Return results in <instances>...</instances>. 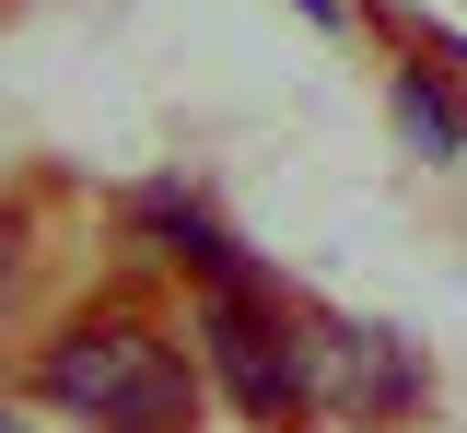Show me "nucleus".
<instances>
[{"label": "nucleus", "instance_id": "f257e3e1", "mask_svg": "<svg viewBox=\"0 0 467 433\" xmlns=\"http://www.w3.org/2000/svg\"><path fill=\"white\" fill-rule=\"evenodd\" d=\"M36 386H47V410H70V422L94 433H187V410H199V386H187V352H175L152 316H70L47 340V364H36Z\"/></svg>", "mask_w": 467, "mask_h": 433}, {"label": "nucleus", "instance_id": "f03ea898", "mask_svg": "<svg viewBox=\"0 0 467 433\" xmlns=\"http://www.w3.org/2000/svg\"><path fill=\"white\" fill-rule=\"evenodd\" d=\"M199 352H211V375L234 386V410H245V422L281 433V422L316 410V328L281 316V293H269L257 269H234V281L199 293Z\"/></svg>", "mask_w": 467, "mask_h": 433}, {"label": "nucleus", "instance_id": "7ed1b4c3", "mask_svg": "<svg viewBox=\"0 0 467 433\" xmlns=\"http://www.w3.org/2000/svg\"><path fill=\"white\" fill-rule=\"evenodd\" d=\"M432 398V364L409 352L398 328H350L327 316L316 328V410H350V422H409Z\"/></svg>", "mask_w": 467, "mask_h": 433}, {"label": "nucleus", "instance_id": "20e7f679", "mask_svg": "<svg viewBox=\"0 0 467 433\" xmlns=\"http://www.w3.org/2000/svg\"><path fill=\"white\" fill-rule=\"evenodd\" d=\"M398 118H409V141H420V153H444V164H456V153H467V129H456V106H444V94H432L420 70H409V82H398Z\"/></svg>", "mask_w": 467, "mask_h": 433}, {"label": "nucleus", "instance_id": "39448f33", "mask_svg": "<svg viewBox=\"0 0 467 433\" xmlns=\"http://www.w3.org/2000/svg\"><path fill=\"white\" fill-rule=\"evenodd\" d=\"M0 281H12V211H0Z\"/></svg>", "mask_w": 467, "mask_h": 433}, {"label": "nucleus", "instance_id": "423d86ee", "mask_svg": "<svg viewBox=\"0 0 467 433\" xmlns=\"http://www.w3.org/2000/svg\"><path fill=\"white\" fill-rule=\"evenodd\" d=\"M304 12H316V24H327V12H339V0H304Z\"/></svg>", "mask_w": 467, "mask_h": 433}]
</instances>
